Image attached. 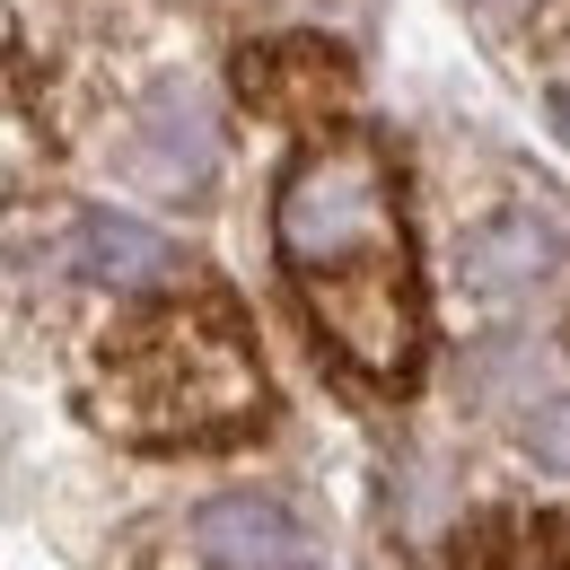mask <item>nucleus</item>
<instances>
[{
	"label": "nucleus",
	"mask_w": 570,
	"mask_h": 570,
	"mask_svg": "<svg viewBox=\"0 0 570 570\" xmlns=\"http://www.w3.org/2000/svg\"><path fill=\"white\" fill-rule=\"evenodd\" d=\"M273 246L307 298L316 334L334 360L368 386H413L422 368V298L395 228V185L368 141H316L289 158L282 203H273Z\"/></svg>",
	"instance_id": "obj_1"
},
{
	"label": "nucleus",
	"mask_w": 570,
	"mask_h": 570,
	"mask_svg": "<svg viewBox=\"0 0 570 570\" xmlns=\"http://www.w3.org/2000/svg\"><path fill=\"white\" fill-rule=\"evenodd\" d=\"M97 422L132 448H228L264 422V360L219 289L167 298L115 334Z\"/></svg>",
	"instance_id": "obj_2"
},
{
	"label": "nucleus",
	"mask_w": 570,
	"mask_h": 570,
	"mask_svg": "<svg viewBox=\"0 0 570 570\" xmlns=\"http://www.w3.org/2000/svg\"><path fill=\"white\" fill-rule=\"evenodd\" d=\"M553 273H562V228L544 212H492L483 228H465V246H456V289L474 307L535 298Z\"/></svg>",
	"instance_id": "obj_3"
},
{
	"label": "nucleus",
	"mask_w": 570,
	"mask_h": 570,
	"mask_svg": "<svg viewBox=\"0 0 570 570\" xmlns=\"http://www.w3.org/2000/svg\"><path fill=\"white\" fill-rule=\"evenodd\" d=\"M194 553L212 570H325L316 535L264 492H219L194 509Z\"/></svg>",
	"instance_id": "obj_4"
},
{
	"label": "nucleus",
	"mask_w": 570,
	"mask_h": 570,
	"mask_svg": "<svg viewBox=\"0 0 570 570\" xmlns=\"http://www.w3.org/2000/svg\"><path fill=\"white\" fill-rule=\"evenodd\" d=\"M132 158H141L149 185H167V194H203V185L219 176V124H212V106H203V88H185V79L149 88L141 132H132Z\"/></svg>",
	"instance_id": "obj_5"
},
{
	"label": "nucleus",
	"mask_w": 570,
	"mask_h": 570,
	"mask_svg": "<svg viewBox=\"0 0 570 570\" xmlns=\"http://www.w3.org/2000/svg\"><path fill=\"white\" fill-rule=\"evenodd\" d=\"M62 273H79V282L97 289H158L176 282V246L149 228V219L132 212H79L71 228H62V255H53Z\"/></svg>",
	"instance_id": "obj_6"
},
{
	"label": "nucleus",
	"mask_w": 570,
	"mask_h": 570,
	"mask_svg": "<svg viewBox=\"0 0 570 570\" xmlns=\"http://www.w3.org/2000/svg\"><path fill=\"white\" fill-rule=\"evenodd\" d=\"M448 570H570V527H553V518H500L474 544H456Z\"/></svg>",
	"instance_id": "obj_7"
},
{
	"label": "nucleus",
	"mask_w": 570,
	"mask_h": 570,
	"mask_svg": "<svg viewBox=\"0 0 570 570\" xmlns=\"http://www.w3.org/2000/svg\"><path fill=\"white\" fill-rule=\"evenodd\" d=\"M246 88H264V97H289L282 115H307V106L343 97V62H325L316 45H298V53H255V62H246Z\"/></svg>",
	"instance_id": "obj_8"
},
{
	"label": "nucleus",
	"mask_w": 570,
	"mask_h": 570,
	"mask_svg": "<svg viewBox=\"0 0 570 570\" xmlns=\"http://www.w3.org/2000/svg\"><path fill=\"white\" fill-rule=\"evenodd\" d=\"M527 456H535L544 474H570V395H553V404L527 413Z\"/></svg>",
	"instance_id": "obj_9"
},
{
	"label": "nucleus",
	"mask_w": 570,
	"mask_h": 570,
	"mask_svg": "<svg viewBox=\"0 0 570 570\" xmlns=\"http://www.w3.org/2000/svg\"><path fill=\"white\" fill-rule=\"evenodd\" d=\"M500 9H509V0H500Z\"/></svg>",
	"instance_id": "obj_10"
}]
</instances>
